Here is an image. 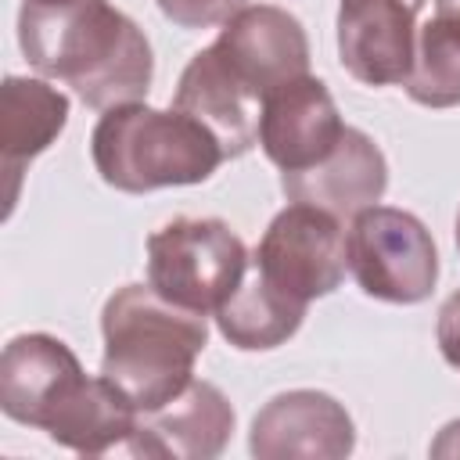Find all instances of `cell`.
Listing matches in <instances>:
<instances>
[{"instance_id":"6da1fadb","label":"cell","mask_w":460,"mask_h":460,"mask_svg":"<svg viewBox=\"0 0 460 460\" xmlns=\"http://www.w3.org/2000/svg\"><path fill=\"white\" fill-rule=\"evenodd\" d=\"M18 47L40 75L72 86L83 104L101 111L144 101L151 90V43L108 0H75L65 7L22 4Z\"/></svg>"},{"instance_id":"7a4b0ae2","label":"cell","mask_w":460,"mask_h":460,"mask_svg":"<svg viewBox=\"0 0 460 460\" xmlns=\"http://www.w3.org/2000/svg\"><path fill=\"white\" fill-rule=\"evenodd\" d=\"M0 410L50 442L101 456L133 435L137 406L104 377H86L75 352L54 334H18L0 356Z\"/></svg>"},{"instance_id":"3957f363","label":"cell","mask_w":460,"mask_h":460,"mask_svg":"<svg viewBox=\"0 0 460 460\" xmlns=\"http://www.w3.org/2000/svg\"><path fill=\"white\" fill-rule=\"evenodd\" d=\"M101 374L140 410H158L194 381V359L208 345L201 313L172 305L151 284H122L101 309Z\"/></svg>"},{"instance_id":"277c9868","label":"cell","mask_w":460,"mask_h":460,"mask_svg":"<svg viewBox=\"0 0 460 460\" xmlns=\"http://www.w3.org/2000/svg\"><path fill=\"white\" fill-rule=\"evenodd\" d=\"M90 158L101 180L122 194L205 183L223 162L219 140L180 108H147L144 101L108 108L90 133Z\"/></svg>"},{"instance_id":"5b68a950","label":"cell","mask_w":460,"mask_h":460,"mask_svg":"<svg viewBox=\"0 0 460 460\" xmlns=\"http://www.w3.org/2000/svg\"><path fill=\"white\" fill-rule=\"evenodd\" d=\"M244 273L248 248L223 219L180 216L147 237V284L190 313H216Z\"/></svg>"},{"instance_id":"8992f818","label":"cell","mask_w":460,"mask_h":460,"mask_svg":"<svg viewBox=\"0 0 460 460\" xmlns=\"http://www.w3.org/2000/svg\"><path fill=\"white\" fill-rule=\"evenodd\" d=\"M345 252L359 291L377 302L417 305L438 284L435 237L413 212L392 205H370L356 212Z\"/></svg>"},{"instance_id":"52a82bcc","label":"cell","mask_w":460,"mask_h":460,"mask_svg":"<svg viewBox=\"0 0 460 460\" xmlns=\"http://www.w3.org/2000/svg\"><path fill=\"white\" fill-rule=\"evenodd\" d=\"M252 266L266 284L302 305L331 295L349 270L341 216L305 201H291L270 219L266 234L255 244Z\"/></svg>"},{"instance_id":"ba28073f","label":"cell","mask_w":460,"mask_h":460,"mask_svg":"<svg viewBox=\"0 0 460 460\" xmlns=\"http://www.w3.org/2000/svg\"><path fill=\"white\" fill-rule=\"evenodd\" d=\"M212 50L226 75L259 104L277 86L309 72V40L302 22L273 4H244L230 22H223Z\"/></svg>"},{"instance_id":"9c48e42d","label":"cell","mask_w":460,"mask_h":460,"mask_svg":"<svg viewBox=\"0 0 460 460\" xmlns=\"http://www.w3.org/2000/svg\"><path fill=\"white\" fill-rule=\"evenodd\" d=\"M248 449L255 460H345L356 449V424L334 395L295 388L255 413Z\"/></svg>"},{"instance_id":"30bf717a","label":"cell","mask_w":460,"mask_h":460,"mask_svg":"<svg viewBox=\"0 0 460 460\" xmlns=\"http://www.w3.org/2000/svg\"><path fill=\"white\" fill-rule=\"evenodd\" d=\"M345 133L338 104L323 79L298 75L277 86L262 101L259 115V147L280 172H302L323 162Z\"/></svg>"},{"instance_id":"8fae6325","label":"cell","mask_w":460,"mask_h":460,"mask_svg":"<svg viewBox=\"0 0 460 460\" xmlns=\"http://www.w3.org/2000/svg\"><path fill=\"white\" fill-rule=\"evenodd\" d=\"M234 435V406L212 381H190L158 410H140L126 449L158 460H212Z\"/></svg>"},{"instance_id":"7c38bea8","label":"cell","mask_w":460,"mask_h":460,"mask_svg":"<svg viewBox=\"0 0 460 460\" xmlns=\"http://www.w3.org/2000/svg\"><path fill=\"white\" fill-rule=\"evenodd\" d=\"M338 61L363 86H395L413 68L417 25L406 0H338Z\"/></svg>"},{"instance_id":"4fadbf2b","label":"cell","mask_w":460,"mask_h":460,"mask_svg":"<svg viewBox=\"0 0 460 460\" xmlns=\"http://www.w3.org/2000/svg\"><path fill=\"white\" fill-rule=\"evenodd\" d=\"M388 187V162L374 137H367L356 126H345L338 147L302 169V172H280V190L288 201H305L316 208H327L334 216H356L385 198Z\"/></svg>"},{"instance_id":"5bb4252c","label":"cell","mask_w":460,"mask_h":460,"mask_svg":"<svg viewBox=\"0 0 460 460\" xmlns=\"http://www.w3.org/2000/svg\"><path fill=\"white\" fill-rule=\"evenodd\" d=\"M65 122H68V97L58 86L29 75L4 79L0 86V169L7 180L4 216H11L18 201L22 169L58 140Z\"/></svg>"},{"instance_id":"9a60e30c","label":"cell","mask_w":460,"mask_h":460,"mask_svg":"<svg viewBox=\"0 0 460 460\" xmlns=\"http://www.w3.org/2000/svg\"><path fill=\"white\" fill-rule=\"evenodd\" d=\"M172 108L194 115L223 147L226 158H241L244 151H252V144L259 140V115L262 104L252 101L219 65L212 43L205 50H198L180 83H176V97Z\"/></svg>"},{"instance_id":"2e32d148","label":"cell","mask_w":460,"mask_h":460,"mask_svg":"<svg viewBox=\"0 0 460 460\" xmlns=\"http://www.w3.org/2000/svg\"><path fill=\"white\" fill-rule=\"evenodd\" d=\"M302 320H305V305L266 284L255 266L252 273H244L241 288L216 309L219 334L241 352H266L284 345L302 327Z\"/></svg>"},{"instance_id":"e0dca14e","label":"cell","mask_w":460,"mask_h":460,"mask_svg":"<svg viewBox=\"0 0 460 460\" xmlns=\"http://www.w3.org/2000/svg\"><path fill=\"white\" fill-rule=\"evenodd\" d=\"M402 90L424 108L460 104V11L435 4L431 18L417 29L413 68L402 79Z\"/></svg>"},{"instance_id":"ac0fdd59","label":"cell","mask_w":460,"mask_h":460,"mask_svg":"<svg viewBox=\"0 0 460 460\" xmlns=\"http://www.w3.org/2000/svg\"><path fill=\"white\" fill-rule=\"evenodd\" d=\"M244 0H158V11L180 29H212L230 22Z\"/></svg>"},{"instance_id":"d6986e66","label":"cell","mask_w":460,"mask_h":460,"mask_svg":"<svg viewBox=\"0 0 460 460\" xmlns=\"http://www.w3.org/2000/svg\"><path fill=\"white\" fill-rule=\"evenodd\" d=\"M435 338H438V352L442 359L460 370V291H453L442 309H438V323H435Z\"/></svg>"},{"instance_id":"ffe728a7","label":"cell","mask_w":460,"mask_h":460,"mask_svg":"<svg viewBox=\"0 0 460 460\" xmlns=\"http://www.w3.org/2000/svg\"><path fill=\"white\" fill-rule=\"evenodd\" d=\"M431 456H460V420H449L431 442Z\"/></svg>"},{"instance_id":"44dd1931","label":"cell","mask_w":460,"mask_h":460,"mask_svg":"<svg viewBox=\"0 0 460 460\" xmlns=\"http://www.w3.org/2000/svg\"><path fill=\"white\" fill-rule=\"evenodd\" d=\"M32 7H65V4H75V0H25Z\"/></svg>"},{"instance_id":"7402d4cb","label":"cell","mask_w":460,"mask_h":460,"mask_svg":"<svg viewBox=\"0 0 460 460\" xmlns=\"http://www.w3.org/2000/svg\"><path fill=\"white\" fill-rule=\"evenodd\" d=\"M456 248H460V212H456Z\"/></svg>"}]
</instances>
